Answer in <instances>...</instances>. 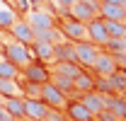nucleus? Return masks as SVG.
Returning <instances> with one entry per match:
<instances>
[{"instance_id": "obj_23", "label": "nucleus", "mask_w": 126, "mask_h": 121, "mask_svg": "<svg viewBox=\"0 0 126 121\" xmlns=\"http://www.w3.org/2000/svg\"><path fill=\"white\" fill-rule=\"evenodd\" d=\"M0 94H2V97H17V94H22V87H19L17 80L0 77Z\"/></svg>"}, {"instance_id": "obj_14", "label": "nucleus", "mask_w": 126, "mask_h": 121, "mask_svg": "<svg viewBox=\"0 0 126 121\" xmlns=\"http://www.w3.org/2000/svg\"><path fill=\"white\" fill-rule=\"evenodd\" d=\"M2 109L10 116H15L17 121L27 119V114H24V97L22 94H17V97H2Z\"/></svg>"}, {"instance_id": "obj_35", "label": "nucleus", "mask_w": 126, "mask_h": 121, "mask_svg": "<svg viewBox=\"0 0 126 121\" xmlns=\"http://www.w3.org/2000/svg\"><path fill=\"white\" fill-rule=\"evenodd\" d=\"M0 104H2V94H0Z\"/></svg>"}, {"instance_id": "obj_20", "label": "nucleus", "mask_w": 126, "mask_h": 121, "mask_svg": "<svg viewBox=\"0 0 126 121\" xmlns=\"http://www.w3.org/2000/svg\"><path fill=\"white\" fill-rule=\"evenodd\" d=\"M48 82H53V85H56L61 92H65L68 97H70V94H75V92H73V77L63 75V73H56V70H51V77H48Z\"/></svg>"}, {"instance_id": "obj_22", "label": "nucleus", "mask_w": 126, "mask_h": 121, "mask_svg": "<svg viewBox=\"0 0 126 121\" xmlns=\"http://www.w3.org/2000/svg\"><path fill=\"white\" fill-rule=\"evenodd\" d=\"M102 48L109 51L111 56H124V53H126V36H111V39L104 41Z\"/></svg>"}, {"instance_id": "obj_28", "label": "nucleus", "mask_w": 126, "mask_h": 121, "mask_svg": "<svg viewBox=\"0 0 126 121\" xmlns=\"http://www.w3.org/2000/svg\"><path fill=\"white\" fill-rule=\"evenodd\" d=\"M44 121H68V116H65V111H63V109H51V106H48Z\"/></svg>"}, {"instance_id": "obj_24", "label": "nucleus", "mask_w": 126, "mask_h": 121, "mask_svg": "<svg viewBox=\"0 0 126 121\" xmlns=\"http://www.w3.org/2000/svg\"><path fill=\"white\" fill-rule=\"evenodd\" d=\"M107 77H109L114 92H121V94H124V90H126V70H124V68H116V70L109 73Z\"/></svg>"}, {"instance_id": "obj_15", "label": "nucleus", "mask_w": 126, "mask_h": 121, "mask_svg": "<svg viewBox=\"0 0 126 121\" xmlns=\"http://www.w3.org/2000/svg\"><path fill=\"white\" fill-rule=\"evenodd\" d=\"M107 109H109L119 121H126V97L121 94V92L107 94Z\"/></svg>"}, {"instance_id": "obj_16", "label": "nucleus", "mask_w": 126, "mask_h": 121, "mask_svg": "<svg viewBox=\"0 0 126 121\" xmlns=\"http://www.w3.org/2000/svg\"><path fill=\"white\" fill-rule=\"evenodd\" d=\"M48 111V104L44 99H32V97H24V114L27 119H44Z\"/></svg>"}, {"instance_id": "obj_17", "label": "nucleus", "mask_w": 126, "mask_h": 121, "mask_svg": "<svg viewBox=\"0 0 126 121\" xmlns=\"http://www.w3.org/2000/svg\"><path fill=\"white\" fill-rule=\"evenodd\" d=\"M29 51L34 58L44 60V63H53V44H48V41H32Z\"/></svg>"}, {"instance_id": "obj_9", "label": "nucleus", "mask_w": 126, "mask_h": 121, "mask_svg": "<svg viewBox=\"0 0 126 121\" xmlns=\"http://www.w3.org/2000/svg\"><path fill=\"white\" fill-rule=\"evenodd\" d=\"M85 31H87V39H90L92 44H97V46H104V41L109 39L102 17H94V19H90V22H85Z\"/></svg>"}, {"instance_id": "obj_36", "label": "nucleus", "mask_w": 126, "mask_h": 121, "mask_svg": "<svg viewBox=\"0 0 126 121\" xmlns=\"http://www.w3.org/2000/svg\"><path fill=\"white\" fill-rule=\"evenodd\" d=\"M124 27H126V17H124Z\"/></svg>"}, {"instance_id": "obj_32", "label": "nucleus", "mask_w": 126, "mask_h": 121, "mask_svg": "<svg viewBox=\"0 0 126 121\" xmlns=\"http://www.w3.org/2000/svg\"><path fill=\"white\" fill-rule=\"evenodd\" d=\"M29 5H32V7H41V5H44V0H29Z\"/></svg>"}, {"instance_id": "obj_3", "label": "nucleus", "mask_w": 126, "mask_h": 121, "mask_svg": "<svg viewBox=\"0 0 126 121\" xmlns=\"http://www.w3.org/2000/svg\"><path fill=\"white\" fill-rule=\"evenodd\" d=\"M68 12L73 19H78V22H90L94 17H99V2L97 0H75L70 7H68Z\"/></svg>"}, {"instance_id": "obj_33", "label": "nucleus", "mask_w": 126, "mask_h": 121, "mask_svg": "<svg viewBox=\"0 0 126 121\" xmlns=\"http://www.w3.org/2000/svg\"><path fill=\"white\" fill-rule=\"evenodd\" d=\"M24 121H44V119H24Z\"/></svg>"}, {"instance_id": "obj_29", "label": "nucleus", "mask_w": 126, "mask_h": 121, "mask_svg": "<svg viewBox=\"0 0 126 121\" xmlns=\"http://www.w3.org/2000/svg\"><path fill=\"white\" fill-rule=\"evenodd\" d=\"M94 119H97V121H119V119H116V116L109 111V109H102V111H99Z\"/></svg>"}, {"instance_id": "obj_27", "label": "nucleus", "mask_w": 126, "mask_h": 121, "mask_svg": "<svg viewBox=\"0 0 126 121\" xmlns=\"http://www.w3.org/2000/svg\"><path fill=\"white\" fill-rule=\"evenodd\" d=\"M22 97H32V99H41V85L39 82H29V80H24L22 85Z\"/></svg>"}, {"instance_id": "obj_11", "label": "nucleus", "mask_w": 126, "mask_h": 121, "mask_svg": "<svg viewBox=\"0 0 126 121\" xmlns=\"http://www.w3.org/2000/svg\"><path fill=\"white\" fill-rule=\"evenodd\" d=\"M78 97L94 116H97L102 109H107V94H102V92H97V90H90V92H85V94H78Z\"/></svg>"}, {"instance_id": "obj_31", "label": "nucleus", "mask_w": 126, "mask_h": 121, "mask_svg": "<svg viewBox=\"0 0 126 121\" xmlns=\"http://www.w3.org/2000/svg\"><path fill=\"white\" fill-rule=\"evenodd\" d=\"M99 2H107V5H121L124 0H99Z\"/></svg>"}, {"instance_id": "obj_19", "label": "nucleus", "mask_w": 126, "mask_h": 121, "mask_svg": "<svg viewBox=\"0 0 126 121\" xmlns=\"http://www.w3.org/2000/svg\"><path fill=\"white\" fill-rule=\"evenodd\" d=\"M99 17H102V19H119V22H124L126 10L121 7V5H107V2H99Z\"/></svg>"}, {"instance_id": "obj_6", "label": "nucleus", "mask_w": 126, "mask_h": 121, "mask_svg": "<svg viewBox=\"0 0 126 121\" xmlns=\"http://www.w3.org/2000/svg\"><path fill=\"white\" fill-rule=\"evenodd\" d=\"M27 22H29V27H32L34 31L56 27V19H53V15H51V12H46V10H41V7H32L29 12H27Z\"/></svg>"}, {"instance_id": "obj_26", "label": "nucleus", "mask_w": 126, "mask_h": 121, "mask_svg": "<svg viewBox=\"0 0 126 121\" xmlns=\"http://www.w3.org/2000/svg\"><path fill=\"white\" fill-rule=\"evenodd\" d=\"M104 29H107V34L111 36H126V27L124 22H119V19H104Z\"/></svg>"}, {"instance_id": "obj_21", "label": "nucleus", "mask_w": 126, "mask_h": 121, "mask_svg": "<svg viewBox=\"0 0 126 121\" xmlns=\"http://www.w3.org/2000/svg\"><path fill=\"white\" fill-rule=\"evenodd\" d=\"M53 60H75L73 41H61L53 46Z\"/></svg>"}, {"instance_id": "obj_4", "label": "nucleus", "mask_w": 126, "mask_h": 121, "mask_svg": "<svg viewBox=\"0 0 126 121\" xmlns=\"http://www.w3.org/2000/svg\"><path fill=\"white\" fill-rule=\"evenodd\" d=\"M73 51H75V60H78L82 68H90L97 58V53L102 51V46L92 44L90 39H80V41H73Z\"/></svg>"}, {"instance_id": "obj_34", "label": "nucleus", "mask_w": 126, "mask_h": 121, "mask_svg": "<svg viewBox=\"0 0 126 121\" xmlns=\"http://www.w3.org/2000/svg\"><path fill=\"white\" fill-rule=\"evenodd\" d=\"M0 58H2V46H0Z\"/></svg>"}, {"instance_id": "obj_25", "label": "nucleus", "mask_w": 126, "mask_h": 121, "mask_svg": "<svg viewBox=\"0 0 126 121\" xmlns=\"http://www.w3.org/2000/svg\"><path fill=\"white\" fill-rule=\"evenodd\" d=\"M0 77H10V80H17L19 77V68H17L12 60H7L5 56L0 58Z\"/></svg>"}, {"instance_id": "obj_13", "label": "nucleus", "mask_w": 126, "mask_h": 121, "mask_svg": "<svg viewBox=\"0 0 126 121\" xmlns=\"http://www.w3.org/2000/svg\"><path fill=\"white\" fill-rule=\"evenodd\" d=\"M90 90H94V73L87 70V68H82L78 75L73 77V92L75 94H85Z\"/></svg>"}, {"instance_id": "obj_12", "label": "nucleus", "mask_w": 126, "mask_h": 121, "mask_svg": "<svg viewBox=\"0 0 126 121\" xmlns=\"http://www.w3.org/2000/svg\"><path fill=\"white\" fill-rule=\"evenodd\" d=\"M7 31L12 34V39H15V41H22V44H27V46L34 41V29L29 27V22H27V19H22V17H17V22H15Z\"/></svg>"}, {"instance_id": "obj_10", "label": "nucleus", "mask_w": 126, "mask_h": 121, "mask_svg": "<svg viewBox=\"0 0 126 121\" xmlns=\"http://www.w3.org/2000/svg\"><path fill=\"white\" fill-rule=\"evenodd\" d=\"M58 29L63 31V36H65L68 41H80V39H87V31H85V24H82V22H78V19H73V17L63 19Z\"/></svg>"}, {"instance_id": "obj_7", "label": "nucleus", "mask_w": 126, "mask_h": 121, "mask_svg": "<svg viewBox=\"0 0 126 121\" xmlns=\"http://www.w3.org/2000/svg\"><path fill=\"white\" fill-rule=\"evenodd\" d=\"M41 99H44L51 109H63L65 102H68V94L61 92L53 82H44V85H41Z\"/></svg>"}, {"instance_id": "obj_2", "label": "nucleus", "mask_w": 126, "mask_h": 121, "mask_svg": "<svg viewBox=\"0 0 126 121\" xmlns=\"http://www.w3.org/2000/svg\"><path fill=\"white\" fill-rule=\"evenodd\" d=\"M19 75L24 77V80H29V82H39V85H44V82H48V77H51V68H48L44 60L32 58L24 68H19Z\"/></svg>"}, {"instance_id": "obj_8", "label": "nucleus", "mask_w": 126, "mask_h": 121, "mask_svg": "<svg viewBox=\"0 0 126 121\" xmlns=\"http://www.w3.org/2000/svg\"><path fill=\"white\" fill-rule=\"evenodd\" d=\"M119 68V63H116V56H111L109 51H99L97 53V58H94V63L90 65V70H92L94 75H109V73H114Z\"/></svg>"}, {"instance_id": "obj_1", "label": "nucleus", "mask_w": 126, "mask_h": 121, "mask_svg": "<svg viewBox=\"0 0 126 121\" xmlns=\"http://www.w3.org/2000/svg\"><path fill=\"white\" fill-rule=\"evenodd\" d=\"M2 56L7 60H12L17 68H24L27 63H29L34 56H32V51H29V46L27 44H22V41H7V44L2 46Z\"/></svg>"}, {"instance_id": "obj_5", "label": "nucleus", "mask_w": 126, "mask_h": 121, "mask_svg": "<svg viewBox=\"0 0 126 121\" xmlns=\"http://www.w3.org/2000/svg\"><path fill=\"white\" fill-rule=\"evenodd\" d=\"M63 111H65L68 121H94V114L80 102V97H78V99H70V97H68Z\"/></svg>"}, {"instance_id": "obj_37", "label": "nucleus", "mask_w": 126, "mask_h": 121, "mask_svg": "<svg viewBox=\"0 0 126 121\" xmlns=\"http://www.w3.org/2000/svg\"><path fill=\"white\" fill-rule=\"evenodd\" d=\"M124 97H126V90H124Z\"/></svg>"}, {"instance_id": "obj_30", "label": "nucleus", "mask_w": 126, "mask_h": 121, "mask_svg": "<svg viewBox=\"0 0 126 121\" xmlns=\"http://www.w3.org/2000/svg\"><path fill=\"white\" fill-rule=\"evenodd\" d=\"M53 2H56L58 7H63V10H68V7H70V5H73L75 0H53Z\"/></svg>"}, {"instance_id": "obj_18", "label": "nucleus", "mask_w": 126, "mask_h": 121, "mask_svg": "<svg viewBox=\"0 0 126 121\" xmlns=\"http://www.w3.org/2000/svg\"><path fill=\"white\" fill-rule=\"evenodd\" d=\"M15 22H17V10L7 2H0V29L7 31Z\"/></svg>"}]
</instances>
